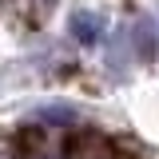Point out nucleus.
<instances>
[{"instance_id": "f257e3e1", "label": "nucleus", "mask_w": 159, "mask_h": 159, "mask_svg": "<svg viewBox=\"0 0 159 159\" xmlns=\"http://www.w3.org/2000/svg\"><path fill=\"white\" fill-rule=\"evenodd\" d=\"M103 28H107V20L99 16V12H76V16L68 20V32H72L80 44H96V40H103Z\"/></svg>"}, {"instance_id": "f03ea898", "label": "nucleus", "mask_w": 159, "mask_h": 159, "mask_svg": "<svg viewBox=\"0 0 159 159\" xmlns=\"http://www.w3.org/2000/svg\"><path fill=\"white\" fill-rule=\"evenodd\" d=\"M36 119H44V123H76L80 107H76V103H40Z\"/></svg>"}, {"instance_id": "7ed1b4c3", "label": "nucleus", "mask_w": 159, "mask_h": 159, "mask_svg": "<svg viewBox=\"0 0 159 159\" xmlns=\"http://www.w3.org/2000/svg\"><path fill=\"white\" fill-rule=\"evenodd\" d=\"M32 159H56V155H32Z\"/></svg>"}, {"instance_id": "20e7f679", "label": "nucleus", "mask_w": 159, "mask_h": 159, "mask_svg": "<svg viewBox=\"0 0 159 159\" xmlns=\"http://www.w3.org/2000/svg\"><path fill=\"white\" fill-rule=\"evenodd\" d=\"M0 159H8V155H0Z\"/></svg>"}]
</instances>
